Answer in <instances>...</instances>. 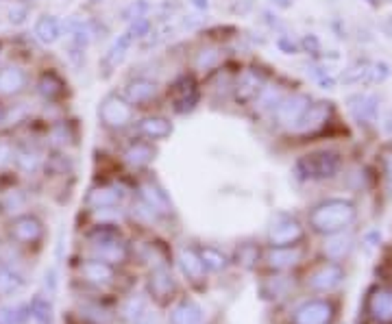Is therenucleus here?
I'll return each mask as SVG.
<instances>
[{"mask_svg":"<svg viewBox=\"0 0 392 324\" xmlns=\"http://www.w3.org/2000/svg\"><path fill=\"white\" fill-rule=\"evenodd\" d=\"M358 216V209L351 200L344 198H329L318 202L308 216L310 226L320 235H334L338 231L347 228Z\"/></svg>","mask_w":392,"mask_h":324,"instance_id":"obj_1","label":"nucleus"},{"mask_svg":"<svg viewBox=\"0 0 392 324\" xmlns=\"http://www.w3.org/2000/svg\"><path fill=\"white\" fill-rule=\"evenodd\" d=\"M89 248L91 257L101 259L109 266H120L129 259V246L122 238V231L116 222H101L89 231Z\"/></svg>","mask_w":392,"mask_h":324,"instance_id":"obj_2","label":"nucleus"},{"mask_svg":"<svg viewBox=\"0 0 392 324\" xmlns=\"http://www.w3.org/2000/svg\"><path fill=\"white\" fill-rule=\"evenodd\" d=\"M99 122L109 133H125L135 124V107L120 94V91H107L96 107Z\"/></svg>","mask_w":392,"mask_h":324,"instance_id":"obj_3","label":"nucleus"},{"mask_svg":"<svg viewBox=\"0 0 392 324\" xmlns=\"http://www.w3.org/2000/svg\"><path fill=\"white\" fill-rule=\"evenodd\" d=\"M342 168V157L336 150L322 148L296 159L294 176L298 181H327L334 179Z\"/></svg>","mask_w":392,"mask_h":324,"instance_id":"obj_4","label":"nucleus"},{"mask_svg":"<svg viewBox=\"0 0 392 324\" xmlns=\"http://www.w3.org/2000/svg\"><path fill=\"white\" fill-rule=\"evenodd\" d=\"M203 101V87L196 74L190 70L177 74L168 85V105L177 115H190Z\"/></svg>","mask_w":392,"mask_h":324,"instance_id":"obj_5","label":"nucleus"},{"mask_svg":"<svg viewBox=\"0 0 392 324\" xmlns=\"http://www.w3.org/2000/svg\"><path fill=\"white\" fill-rule=\"evenodd\" d=\"M266 83H268V74L262 70L260 65H255V63L242 65L234 77L232 101L238 107H251Z\"/></svg>","mask_w":392,"mask_h":324,"instance_id":"obj_6","label":"nucleus"},{"mask_svg":"<svg viewBox=\"0 0 392 324\" xmlns=\"http://www.w3.org/2000/svg\"><path fill=\"white\" fill-rule=\"evenodd\" d=\"M120 94L135 107H148L151 103H155L161 94V85L157 79L148 77V74H133L125 81Z\"/></svg>","mask_w":392,"mask_h":324,"instance_id":"obj_7","label":"nucleus"},{"mask_svg":"<svg viewBox=\"0 0 392 324\" xmlns=\"http://www.w3.org/2000/svg\"><path fill=\"white\" fill-rule=\"evenodd\" d=\"M31 87V74L22 63H0V101L20 98Z\"/></svg>","mask_w":392,"mask_h":324,"instance_id":"obj_8","label":"nucleus"},{"mask_svg":"<svg viewBox=\"0 0 392 324\" xmlns=\"http://www.w3.org/2000/svg\"><path fill=\"white\" fill-rule=\"evenodd\" d=\"M303 240V224L294 216L277 214L268 226V246H294Z\"/></svg>","mask_w":392,"mask_h":324,"instance_id":"obj_9","label":"nucleus"},{"mask_svg":"<svg viewBox=\"0 0 392 324\" xmlns=\"http://www.w3.org/2000/svg\"><path fill=\"white\" fill-rule=\"evenodd\" d=\"M33 89L46 105H59L61 101L68 98V81L55 70V67L42 70L33 81Z\"/></svg>","mask_w":392,"mask_h":324,"instance_id":"obj_10","label":"nucleus"},{"mask_svg":"<svg viewBox=\"0 0 392 324\" xmlns=\"http://www.w3.org/2000/svg\"><path fill=\"white\" fill-rule=\"evenodd\" d=\"M9 238L20 246H37L44 240V222L35 214H18L9 222Z\"/></svg>","mask_w":392,"mask_h":324,"instance_id":"obj_11","label":"nucleus"},{"mask_svg":"<svg viewBox=\"0 0 392 324\" xmlns=\"http://www.w3.org/2000/svg\"><path fill=\"white\" fill-rule=\"evenodd\" d=\"M331 113H334V105L327 101H316L310 103V107L303 111V115L298 118V122L294 124L292 133L294 135H316L325 129L331 120Z\"/></svg>","mask_w":392,"mask_h":324,"instance_id":"obj_12","label":"nucleus"},{"mask_svg":"<svg viewBox=\"0 0 392 324\" xmlns=\"http://www.w3.org/2000/svg\"><path fill=\"white\" fill-rule=\"evenodd\" d=\"M312 98L308 94H301V91H294V94H288L279 107H277L270 115V120L279 127V129H286V131H292L294 124L298 122V118L303 115V111L310 107Z\"/></svg>","mask_w":392,"mask_h":324,"instance_id":"obj_13","label":"nucleus"},{"mask_svg":"<svg viewBox=\"0 0 392 324\" xmlns=\"http://www.w3.org/2000/svg\"><path fill=\"white\" fill-rule=\"evenodd\" d=\"M135 41H137V39L125 29L116 39H113V41L109 44V48L103 53V57H101V61H99V70H101V77H103V79L111 77V74L116 72L118 67L125 63V59H127V55H129V51L133 48Z\"/></svg>","mask_w":392,"mask_h":324,"instance_id":"obj_14","label":"nucleus"},{"mask_svg":"<svg viewBox=\"0 0 392 324\" xmlns=\"http://www.w3.org/2000/svg\"><path fill=\"white\" fill-rule=\"evenodd\" d=\"M133 129L137 137H144V140H151L155 144L170 140V135L175 133L172 120L164 113H146L142 118H135Z\"/></svg>","mask_w":392,"mask_h":324,"instance_id":"obj_15","label":"nucleus"},{"mask_svg":"<svg viewBox=\"0 0 392 324\" xmlns=\"http://www.w3.org/2000/svg\"><path fill=\"white\" fill-rule=\"evenodd\" d=\"M225 61V48L218 41H201L192 53V72L194 74H212Z\"/></svg>","mask_w":392,"mask_h":324,"instance_id":"obj_16","label":"nucleus"},{"mask_svg":"<svg viewBox=\"0 0 392 324\" xmlns=\"http://www.w3.org/2000/svg\"><path fill=\"white\" fill-rule=\"evenodd\" d=\"M157 159V146L144 137H135L122 148V161L131 170H144Z\"/></svg>","mask_w":392,"mask_h":324,"instance_id":"obj_17","label":"nucleus"},{"mask_svg":"<svg viewBox=\"0 0 392 324\" xmlns=\"http://www.w3.org/2000/svg\"><path fill=\"white\" fill-rule=\"evenodd\" d=\"M331 320L334 305L322 298L308 300V303L296 307V311L292 313V324H331Z\"/></svg>","mask_w":392,"mask_h":324,"instance_id":"obj_18","label":"nucleus"},{"mask_svg":"<svg viewBox=\"0 0 392 324\" xmlns=\"http://www.w3.org/2000/svg\"><path fill=\"white\" fill-rule=\"evenodd\" d=\"M290 94V91L282 85V83H277V81H270L268 79V83L262 87V91L258 94V98L253 101V105H251V111H253V115H260V118H270L272 115V111L279 107V103L286 98Z\"/></svg>","mask_w":392,"mask_h":324,"instance_id":"obj_19","label":"nucleus"},{"mask_svg":"<svg viewBox=\"0 0 392 324\" xmlns=\"http://www.w3.org/2000/svg\"><path fill=\"white\" fill-rule=\"evenodd\" d=\"M127 198V190L118 183H107V185H96L87 192V207L91 212L96 209H107V207H122Z\"/></svg>","mask_w":392,"mask_h":324,"instance_id":"obj_20","label":"nucleus"},{"mask_svg":"<svg viewBox=\"0 0 392 324\" xmlns=\"http://www.w3.org/2000/svg\"><path fill=\"white\" fill-rule=\"evenodd\" d=\"M347 109L358 124H373L379 115V96L358 91V94H351L347 98Z\"/></svg>","mask_w":392,"mask_h":324,"instance_id":"obj_21","label":"nucleus"},{"mask_svg":"<svg viewBox=\"0 0 392 324\" xmlns=\"http://www.w3.org/2000/svg\"><path fill=\"white\" fill-rule=\"evenodd\" d=\"M137 198H142L148 207L161 216L166 218L172 214V202H170V196L166 194V190L161 188V185L155 181V179H146L137 185Z\"/></svg>","mask_w":392,"mask_h":324,"instance_id":"obj_22","label":"nucleus"},{"mask_svg":"<svg viewBox=\"0 0 392 324\" xmlns=\"http://www.w3.org/2000/svg\"><path fill=\"white\" fill-rule=\"evenodd\" d=\"M303 257V250L298 248V244L294 246H268V250L264 252V261L270 270L284 272L294 268Z\"/></svg>","mask_w":392,"mask_h":324,"instance_id":"obj_23","label":"nucleus"},{"mask_svg":"<svg viewBox=\"0 0 392 324\" xmlns=\"http://www.w3.org/2000/svg\"><path fill=\"white\" fill-rule=\"evenodd\" d=\"M175 292H177V285H175L170 270L166 266H157L148 276V294L157 300L159 305H166L175 296Z\"/></svg>","mask_w":392,"mask_h":324,"instance_id":"obj_24","label":"nucleus"},{"mask_svg":"<svg viewBox=\"0 0 392 324\" xmlns=\"http://www.w3.org/2000/svg\"><path fill=\"white\" fill-rule=\"evenodd\" d=\"M46 164V155L39 146L35 144H20L15 146V153H13V166L25 172V174H35L44 168Z\"/></svg>","mask_w":392,"mask_h":324,"instance_id":"obj_25","label":"nucleus"},{"mask_svg":"<svg viewBox=\"0 0 392 324\" xmlns=\"http://www.w3.org/2000/svg\"><path fill=\"white\" fill-rule=\"evenodd\" d=\"M33 37L42 46H55L63 37V25L55 13H42L33 25Z\"/></svg>","mask_w":392,"mask_h":324,"instance_id":"obj_26","label":"nucleus"},{"mask_svg":"<svg viewBox=\"0 0 392 324\" xmlns=\"http://www.w3.org/2000/svg\"><path fill=\"white\" fill-rule=\"evenodd\" d=\"M342 279H344V270L338 264H325L312 272L308 285L316 292H329L336 285H340Z\"/></svg>","mask_w":392,"mask_h":324,"instance_id":"obj_27","label":"nucleus"},{"mask_svg":"<svg viewBox=\"0 0 392 324\" xmlns=\"http://www.w3.org/2000/svg\"><path fill=\"white\" fill-rule=\"evenodd\" d=\"M234 77L236 72L229 70L227 65H220L212 74H207V89L212 91L216 101H227L232 98V89H234Z\"/></svg>","mask_w":392,"mask_h":324,"instance_id":"obj_28","label":"nucleus"},{"mask_svg":"<svg viewBox=\"0 0 392 324\" xmlns=\"http://www.w3.org/2000/svg\"><path fill=\"white\" fill-rule=\"evenodd\" d=\"M81 274H83V279L89 281V283H94V285H107L111 283L113 279H116V268L101 261V259H85L81 264Z\"/></svg>","mask_w":392,"mask_h":324,"instance_id":"obj_29","label":"nucleus"},{"mask_svg":"<svg viewBox=\"0 0 392 324\" xmlns=\"http://www.w3.org/2000/svg\"><path fill=\"white\" fill-rule=\"evenodd\" d=\"M179 264H181V270H183V274L188 276L190 281H203L205 279V266H203V261H201V254H198V250L196 248H192V246H183L181 250H179Z\"/></svg>","mask_w":392,"mask_h":324,"instance_id":"obj_30","label":"nucleus"},{"mask_svg":"<svg viewBox=\"0 0 392 324\" xmlns=\"http://www.w3.org/2000/svg\"><path fill=\"white\" fill-rule=\"evenodd\" d=\"M368 313L377 322H392V292L375 290L368 296Z\"/></svg>","mask_w":392,"mask_h":324,"instance_id":"obj_31","label":"nucleus"},{"mask_svg":"<svg viewBox=\"0 0 392 324\" xmlns=\"http://www.w3.org/2000/svg\"><path fill=\"white\" fill-rule=\"evenodd\" d=\"M203 311L194 300H181L170 311V324H201Z\"/></svg>","mask_w":392,"mask_h":324,"instance_id":"obj_32","label":"nucleus"},{"mask_svg":"<svg viewBox=\"0 0 392 324\" xmlns=\"http://www.w3.org/2000/svg\"><path fill=\"white\" fill-rule=\"evenodd\" d=\"M353 248V240L351 235H347L344 231H338L334 235H327L325 242V254L331 259H342L344 254H349V250Z\"/></svg>","mask_w":392,"mask_h":324,"instance_id":"obj_33","label":"nucleus"},{"mask_svg":"<svg viewBox=\"0 0 392 324\" xmlns=\"http://www.w3.org/2000/svg\"><path fill=\"white\" fill-rule=\"evenodd\" d=\"M198 250V254H201V261H203V266H205V270H210V272H220V270H225L227 266H229V257L222 252V250H218L216 246H201V248H196Z\"/></svg>","mask_w":392,"mask_h":324,"instance_id":"obj_34","label":"nucleus"},{"mask_svg":"<svg viewBox=\"0 0 392 324\" xmlns=\"http://www.w3.org/2000/svg\"><path fill=\"white\" fill-rule=\"evenodd\" d=\"M51 140V146L57 150H63L72 140V131H70V122L68 120H55L49 127V135H46Z\"/></svg>","mask_w":392,"mask_h":324,"instance_id":"obj_35","label":"nucleus"},{"mask_svg":"<svg viewBox=\"0 0 392 324\" xmlns=\"http://www.w3.org/2000/svg\"><path fill=\"white\" fill-rule=\"evenodd\" d=\"M22 285H25V279L15 270L0 264V298L13 296L15 292L22 290Z\"/></svg>","mask_w":392,"mask_h":324,"instance_id":"obj_36","label":"nucleus"},{"mask_svg":"<svg viewBox=\"0 0 392 324\" xmlns=\"http://www.w3.org/2000/svg\"><path fill=\"white\" fill-rule=\"evenodd\" d=\"M29 318L35 324H51L53 322V305L44 296H35L29 305Z\"/></svg>","mask_w":392,"mask_h":324,"instance_id":"obj_37","label":"nucleus"},{"mask_svg":"<svg viewBox=\"0 0 392 324\" xmlns=\"http://www.w3.org/2000/svg\"><path fill=\"white\" fill-rule=\"evenodd\" d=\"M390 65L386 61H371L368 63V70H366V79L364 85H381L388 81L390 77Z\"/></svg>","mask_w":392,"mask_h":324,"instance_id":"obj_38","label":"nucleus"},{"mask_svg":"<svg viewBox=\"0 0 392 324\" xmlns=\"http://www.w3.org/2000/svg\"><path fill=\"white\" fill-rule=\"evenodd\" d=\"M0 207H3V209L9 212V214L15 212V216H18V212L27 207V194L22 190H9V192H5L3 200H0Z\"/></svg>","mask_w":392,"mask_h":324,"instance_id":"obj_39","label":"nucleus"},{"mask_svg":"<svg viewBox=\"0 0 392 324\" xmlns=\"http://www.w3.org/2000/svg\"><path fill=\"white\" fill-rule=\"evenodd\" d=\"M366 70H368V61H358L340 74V81L344 85H360L366 79Z\"/></svg>","mask_w":392,"mask_h":324,"instance_id":"obj_40","label":"nucleus"},{"mask_svg":"<svg viewBox=\"0 0 392 324\" xmlns=\"http://www.w3.org/2000/svg\"><path fill=\"white\" fill-rule=\"evenodd\" d=\"M29 18H31V3H25V0L13 3L7 11V20H9V25H13V27H22Z\"/></svg>","mask_w":392,"mask_h":324,"instance_id":"obj_41","label":"nucleus"},{"mask_svg":"<svg viewBox=\"0 0 392 324\" xmlns=\"http://www.w3.org/2000/svg\"><path fill=\"white\" fill-rule=\"evenodd\" d=\"M151 9H153V7H151L148 0H131V3L120 11V18H122L125 22H131V20H135V18L148 15Z\"/></svg>","mask_w":392,"mask_h":324,"instance_id":"obj_42","label":"nucleus"},{"mask_svg":"<svg viewBox=\"0 0 392 324\" xmlns=\"http://www.w3.org/2000/svg\"><path fill=\"white\" fill-rule=\"evenodd\" d=\"M27 318H29V307L25 305L0 309V324H25Z\"/></svg>","mask_w":392,"mask_h":324,"instance_id":"obj_43","label":"nucleus"},{"mask_svg":"<svg viewBox=\"0 0 392 324\" xmlns=\"http://www.w3.org/2000/svg\"><path fill=\"white\" fill-rule=\"evenodd\" d=\"M260 254H262V252H260L258 244H240L236 259H238V264H242L244 268H253V266L258 264Z\"/></svg>","mask_w":392,"mask_h":324,"instance_id":"obj_44","label":"nucleus"},{"mask_svg":"<svg viewBox=\"0 0 392 324\" xmlns=\"http://www.w3.org/2000/svg\"><path fill=\"white\" fill-rule=\"evenodd\" d=\"M13 153H15V144L7 137H0V170H5L7 166L13 164Z\"/></svg>","mask_w":392,"mask_h":324,"instance_id":"obj_45","label":"nucleus"},{"mask_svg":"<svg viewBox=\"0 0 392 324\" xmlns=\"http://www.w3.org/2000/svg\"><path fill=\"white\" fill-rule=\"evenodd\" d=\"M274 44H277V48H279L284 55H296L298 48H301L298 41L292 39L290 33H279V35H277V39H274Z\"/></svg>","mask_w":392,"mask_h":324,"instance_id":"obj_46","label":"nucleus"},{"mask_svg":"<svg viewBox=\"0 0 392 324\" xmlns=\"http://www.w3.org/2000/svg\"><path fill=\"white\" fill-rule=\"evenodd\" d=\"M262 20H264V25H268V29H270V31H274V35L286 33V25H284L282 18L277 15L274 11H270V9L262 11Z\"/></svg>","mask_w":392,"mask_h":324,"instance_id":"obj_47","label":"nucleus"},{"mask_svg":"<svg viewBox=\"0 0 392 324\" xmlns=\"http://www.w3.org/2000/svg\"><path fill=\"white\" fill-rule=\"evenodd\" d=\"M312 74H314L316 83H318L322 89H334V87H336V79L325 70V67H312Z\"/></svg>","mask_w":392,"mask_h":324,"instance_id":"obj_48","label":"nucleus"},{"mask_svg":"<svg viewBox=\"0 0 392 324\" xmlns=\"http://www.w3.org/2000/svg\"><path fill=\"white\" fill-rule=\"evenodd\" d=\"M381 168H384V183L388 194H392V150H386L381 157Z\"/></svg>","mask_w":392,"mask_h":324,"instance_id":"obj_49","label":"nucleus"},{"mask_svg":"<svg viewBox=\"0 0 392 324\" xmlns=\"http://www.w3.org/2000/svg\"><path fill=\"white\" fill-rule=\"evenodd\" d=\"M298 46H301V48H303L308 55H318V53H320V41H318V37H316V35H312V33H310V35H305Z\"/></svg>","mask_w":392,"mask_h":324,"instance_id":"obj_50","label":"nucleus"},{"mask_svg":"<svg viewBox=\"0 0 392 324\" xmlns=\"http://www.w3.org/2000/svg\"><path fill=\"white\" fill-rule=\"evenodd\" d=\"M253 7H255V0H236V3H234V11L236 13H248Z\"/></svg>","mask_w":392,"mask_h":324,"instance_id":"obj_51","label":"nucleus"},{"mask_svg":"<svg viewBox=\"0 0 392 324\" xmlns=\"http://www.w3.org/2000/svg\"><path fill=\"white\" fill-rule=\"evenodd\" d=\"M190 5H192L198 13L210 11V0H190Z\"/></svg>","mask_w":392,"mask_h":324,"instance_id":"obj_52","label":"nucleus"},{"mask_svg":"<svg viewBox=\"0 0 392 324\" xmlns=\"http://www.w3.org/2000/svg\"><path fill=\"white\" fill-rule=\"evenodd\" d=\"M270 3H272L277 9H290V7L296 3V0H270Z\"/></svg>","mask_w":392,"mask_h":324,"instance_id":"obj_53","label":"nucleus"},{"mask_svg":"<svg viewBox=\"0 0 392 324\" xmlns=\"http://www.w3.org/2000/svg\"><path fill=\"white\" fill-rule=\"evenodd\" d=\"M384 131H386L388 135H392V109L386 113V118H384Z\"/></svg>","mask_w":392,"mask_h":324,"instance_id":"obj_54","label":"nucleus"},{"mask_svg":"<svg viewBox=\"0 0 392 324\" xmlns=\"http://www.w3.org/2000/svg\"><path fill=\"white\" fill-rule=\"evenodd\" d=\"M3 115H5V103L0 101V122H3Z\"/></svg>","mask_w":392,"mask_h":324,"instance_id":"obj_55","label":"nucleus"},{"mask_svg":"<svg viewBox=\"0 0 392 324\" xmlns=\"http://www.w3.org/2000/svg\"><path fill=\"white\" fill-rule=\"evenodd\" d=\"M368 3H371L373 7H377V5H379V0H368Z\"/></svg>","mask_w":392,"mask_h":324,"instance_id":"obj_56","label":"nucleus"},{"mask_svg":"<svg viewBox=\"0 0 392 324\" xmlns=\"http://www.w3.org/2000/svg\"><path fill=\"white\" fill-rule=\"evenodd\" d=\"M0 61H3V44H0Z\"/></svg>","mask_w":392,"mask_h":324,"instance_id":"obj_57","label":"nucleus"},{"mask_svg":"<svg viewBox=\"0 0 392 324\" xmlns=\"http://www.w3.org/2000/svg\"><path fill=\"white\" fill-rule=\"evenodd\" d=\"M89 3H103V0H89Z\"/></svg>","mask_w":392,"mask_h":324,"instance_id":"obj_58","label":"nucleus"},{"mask_svg":"<svg viewBox=\"0 0 392 324\" xmlns=\"http://www.w3.org/2000/svg\"><path fill=\"white\" fill-rule=\"evenodd\" d=\"M25 3H31V0H25Z\"/></svg>","mask_w":392,"mask_h":324,"instance_id":"obj_59","label":"nucleus"}]
</instances>
